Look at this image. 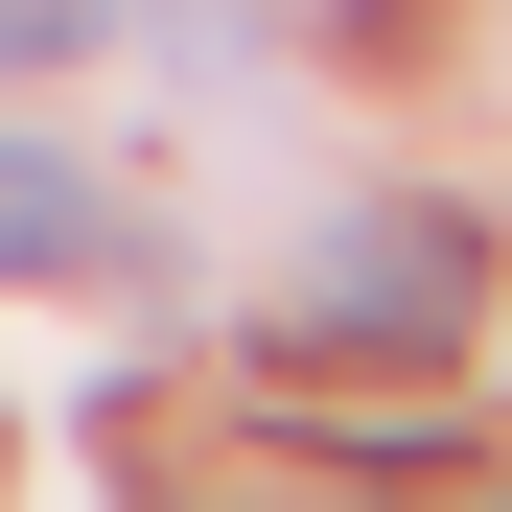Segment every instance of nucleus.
<instances>
[{
	"label": "nucleus",
	"mask_w": 512,
	"mask_h": 512,
	"mask_svg": "<svg viewBox=\"0 0 512 512\" xmlns=\"http://www.w3.org/2000/svg\"><path fill=\"white\" fill-rule=\"evenodd\" d=\"M466 326H489V210H419L396 187V210H350L280 280V373H443Z\"/></svg>",
	"instance_id": "nucleus-1"
},
{
	"label": "nucleus",
	"mask_w": 512,
	"mask_h": 512,
	"mask_svg": "<svg viewBox=\"0 0 512 512\" xmlns=\"http://www.w3.org/2000/svg\"><path fill=\"white\" fill-rule=\"evenodd\" d=\"M70 256H94V163L0 140V280H70Z\"/></svg>",
	"instance_id": "nucleus-2"
},
{
	"label": "nucleus",
	"mask_w": 512,
	"mask_h": 512,
	"mask_svg": "<svg viewBox=\"0 0 512 512\" xmlns=\"http://www.w3.org/2000/svg\"><path fill=\"white\" fill-rule=\"evenodd\" d=\"M70 47H117V0H0V70H70Z\"/></svg>",
	"instance_id": "nucleus-3"
}]
</instances>
